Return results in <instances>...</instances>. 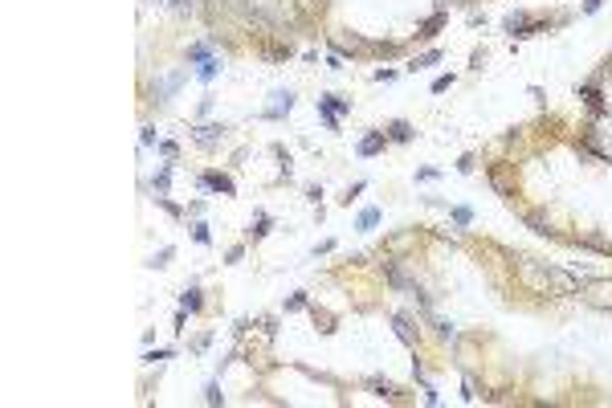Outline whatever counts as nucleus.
Segmentation results:
<instances>
[{"label": "nucleus", "mask_w": 612, "mask_h": 408, "mask_svg": "<svg viewBox=\"0 0 612 408\" xmlns=\"http://www.w3.org/2000/svg\"><path fill=\"white\" fill-rule=\"evenodd\" d=\"M523 282L535 294H580V286H584V278L568 274V269L539 265V262H523Z\"/></svg>", "instance_id": "nucleus-1"}, {"label": "nucleus", "mask_w": 612, "mask_h": 408, "mask_svg": "<svg viewBox=\"0 0 612 408\" xmlns=\"http://www.w3.org/2000/svg\"><path fill=\"white\" fill-rule=\"evenodd\" d=\"M580 298L596 302V306H612V282H588V278H584V286H580Z\"/></svg>", "instance_id": "nucleus-2"}, {"label": "nucleus", "mask_w": 612, "mask_h": 408, "mask_svg": "<svg viewBox=\"0 0 612 408\" xmlns=\"http://www.w3.org/2000/svg\"><path fill=\"white\" fill-rule=\"evenodd\" d=\"M380 143H384L380 135H367V139L359 143V151H363V155H376V151H380Z\"/></svg>", "instance_id": "nucleus-3"}, {"label": "nucleus", "mask_w": 612, "mask_h": 408, "mask_svg": "<svg viewBox=\"0 0 612 408\" xmlns=\"http://www.w3.org/2000/svg\"><path fill=\"white\" fill-rule=\"evenodd\" d=\"M274 98H278V102H274V110H270V115H282V110H290V102H294L290 94H274Z\"/></svg>", "instance_id": "nucleus-4"}, {"label": "nucleus", "mask_w": 612, "mask_h": 408, "mask_svg": "<svg viewBox=\"0 0 612 408\" xmlns=\"http://www.w3.org/2000/svg\"><path fill=\"white\" fill-rule=\"evenodd\" d=\"M209 184L221 188V192H233V180H229V176H209Z\"/></svg>", "instance_id": "nucleus-5"}, {"label": "nucleus", "mask_w": 612, "mask_h": 408, "mask_svg": "<svg viewBox=\"0 0 612 408\" xmlns=\"http://www.w3.org/2000/svg\"><path fill=\"white\" fill-rule=\"evenodd\" d=\"M376 221H380V212H376V208H363V217H359V229H372Z\"/></svg>", "instance_id": "nucleus-6"}, {"label": "nucleus", "mask_w": 612, "mask_h": 408, "mask_svg": "<svg viewBox=\"0 0 612 408\" xmlns=\"http://www.w3.org/2000/svg\"><path fill=\"white\" fill-rule=\"evenodd\" d=\"M216 131H221V127H200L196 139H200V143H216Z\"/></svg>", "instance_id": "nucleus-7"}, {"label": "nucleus", "mask_w": 612, "mask_h": 408, "mask_svg": "<svg viewBox=\"0 0 612 408\" xmlns=\"http://www.w3.org/2000/svg\"><path fill=\"white\" fill-rule=\"evenodd\" d=\"M408 135H412L408 122H392V139H408Z\"/></svg>", "instance_id": "nucleus-8"}, {"label": "nucleus", "mask_w": 612, "mask_h": 408, "mask_svg": "<svg viewBox=\"0 0 612 408\" xmlns=\"http://www.w3.org/2000/svg\"><path fill=\"white\" fill-rule=\"evenodd\" d=\"M196 306H200V294L188 290V294H184V310H196Z\"/></svg>", "instance_id": "nucleus-9"}, {"label": "nucleus", "mask_w": 612, "mask_h": 408, "mask_svg": "<svg viewBox=\"0 0 612 408\" xmlns=\"http://www.w3.org/2000/svg\"><path fill=\"white\" fill-rule=\"evenodd\" d=\"M437 58H441V53H424V58H417V61H412V65H417V70H424V65H433Z\"/></svg>", "instance_id": "nucleus-10"}, {"label": "nucleus", "mask_w": 612, "mask_h": 408, "mask_svg": "<svg viewBox=\"0 0 612 408\" xmlns=\"http://www.w3.org/2000/svg\"><path fill=\"white\" fill-rule=\"evenodd\" d=\"M216 74V61H200V78H212Z\"/></svg>", "instance_id": "nucleus-11"}]
</instances>
